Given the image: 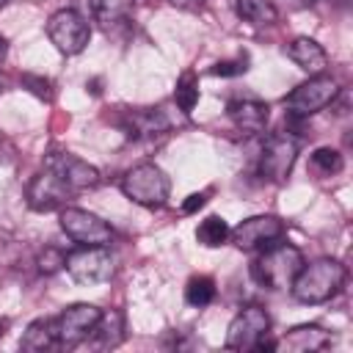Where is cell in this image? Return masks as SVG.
I'll list each match as a JSON object with an SVG mask.
<instances>
[{"instance_id": "1", "label": "cell", "mask_w": 353, "mask_h": 353, "mask_svg": "<svg viewBox=\"0 0 353 353\" xmlns=\"http://www.w3.org/2000/svg\"><path fill=\"white\" fill-rule=\"evenodd\" d=\"M345 276L347 273H345L342 262H336L331 256H323V259H314V262H309L298 270L290 292L298 303H309V306L325 303L342 290Z\"/></svg>"}, {"instance_id": "2", "label": "cell", "mask_w": 353, "mask_h": 353, "mask_svg": "<svg viewBox=\"0 0 353 353\" xmlns=\"http://www.w3.org/2000/svg\"><path fill=\"white\" fill-rule=\"evenodd\" d=\"M301 268H303L301 248L292 243L276 240L273 245L262 248V254L251 262V276L256 284L268 290H290Z\"/></svg>"}, {"instance_id": "3", "label": "cell", "mask_w": 353, "mask_h": 353, "mask_svg": "<svg viewBox=\"0 0 353 353\" xmlns=\"http://www.w3.org/2000/svg\"><path fill=\"white\" fill-rule=\"evenodd\" d=\"M121 190L135 204L163 207L168 201V193H171V179L165 176V171L160 165H154V163H138V165H132L124 174Z\"/></svg>"}, {"instance_id": "4", "label": "cell", "mask_w": 353, "mask_h": 353, "mask_svg": "<svg viewBox=\"0 0 353 353\" xmlns=\"http://www.w3.org/2000/svg\"><path fill=\"white\" fill-rule=\"evenodd\" d=\"M63 268L77 284L94 287L110 281V276L116 273V256L110 254L108 245H80L72 254H66Z\"/></svg>"}, {"instance_id": "5", "label": "cell", "mask_w": 353, "mask_h": 353, "mask_svg": "<svg viewBox=\"0 0 353 353\" xmlns=\"http://www.w3.org/2000/svg\"><path fill=\"white\" fill-rule=\"evenodd\" d=\"M339 83L331 74H314L306 83L295 85L287 97H284V108L290 110L292 119H306L323 108H328L336 97H339Z\"/></svg>"}, {"instance_id": "6", "label": "cell", "mask_w": 353, "mask_h": 353, "mask_svg": "<svg viewBox=\"0 0 353 353\" xmlns=\"http://www.w3.org/2000/svg\"><path fill=\"white\" fill-rule=\"evenodd\" d=\"M298 149H301V143L292 132L268 135V141L262 143V152H259V176L273 185H281L298 160Z\"/></svg>"}, {"instance_id": "7", "label": "cell", "mask_w": 353, "mask_h": 353, "mask_svg": "<svg viewBox=\"0 0 353 353\" xmlns=\"http://www.w3.org/2000/svg\"><path fill=\"white\" fill-rule=\"evenodd\" d=\"M47 39L55 44L58 52L77 55L88 47V39H91L88 19L74 8H61L47 19Z\"/></svg>"}, {"instance_id": "8", "label": "cell", "mask_w": 353, "mask_h": 353, "mask_svg": "<svg viewBox=\"0 0 353 353\" xmlns=\"http://www.w3.org/2000/svg\"><path fill=\"white\" fill-rule=\"evenodd\" d=\"M268 331H270V314L262 306L248 303L229 323L226 347L229 350H256V345L268 336Z\"/></svg>"}, {"instance_id": "9", "label": "cell", "mask_w": 353, "mask_h": 353, "mask_svg": "<svg viewBox=\"0 0 353 353\" xmlns=\"http://www.w3.org/2000/svg\"><path fill=\"white\" fill-rule=\"evenodd\" d=\"M61 229L80 245H110L116 237L110 223L80 207H61Z\"/></svg>"}, {"instance_id": "10", "label": "cell", "mask_w": 353, "mask_h": 353, "mask_svg": "<svg viewBox=\"0 0 353 353\" xmlns=\"http://www.w3.org/2000/svg\"><path fill=\"white\" fill-rule=\"evenodd\" d=\"M284 234V221L276 215H251L245 221H240L229 237L237 248L243 251H256V248H268L276 240H281Z\"/></svg>"}, {"instance_id": "11", "label": "cell", "mask_w": 353, "mask_h": 353, "mask_svg": "<svg viewBox=\"0 0 353 353\" xmlns=\"http://www.w3.org/2000/svg\"><path fill=\"white\" fill-rule=\"evenodd\" d=\"M102 309H97L94 303H72L66 306L58 317H55V328H58V342L63 347H74L83 339L91 336L97 320H99Z\"/></svg>"}, {"instance_id": "12", "label": "cell", "mask_w": 353, "mask_h": 353, "mask_svg": "<svg viewBox=\"0 0 353 353\" xmlns=\"http://www.w3.org/2000/svg\"><path fill=\"white\" fill-rule=\"evenodd\" d=\"M74 190L50 168L39 171L30 185H28V207L36 210V212H50V210H58L66 204V199L72 196Z\"/></svg>"}, {"instance_id": "13", "label": "cell", "mask_w": 353, "mask_h": 353, "mask_svg": "<svg viewBox=\"0 0 353 353\" xmlns=\"http://www.w3.org/2000/svg\"><path fill=\"white\" fill-rule=\"evenodd\" d=\"M44 168L55 171V174H58L74 193L99 185V171H97L94 165H88L85 160L69 154V152H50L47 160H44Z\"/></svg>"}, {"instance_id": "14", "label": "cell", "mask_w": 353, "mask_h": 353, "mask_svg": "<svg viewBox=\"0 0 353 353\" xmlns=\"http://www.w3.org/2000/svg\"><path fill=\"white\" fill-rule=\"evenodd\" d=\"M226 113L232 119V124L245 132V135H259L268 127L270 119V105L259 102V99H229L226 102Z\"/></svg>"}, {"instance_id": "15", "label": "cell", "mask_w": 353, "mask_h": 353, "mask_svg": "<svg viewBox=\"0 0 353 353\" xmlns=\"http://www.w3.org/2000/svg\"><path fill=\"white\" fill-rule=\"evenodd\" d=\"M328 345H331V334L314 323L295 325L281 339H276V350H287V353H317L325 350Z\"/></svg>"}, {"instance_id": "16", "label": "cell", "mask_w": 353, "mask_h": 353, "mask_svg": "<svg viewBox=\"0 0 353 353\" xmlns=\"http://www.w3.org/2000/svg\"><path fill=\"white\" fill-rule=\"evenodd\" d=\"M284 52H287V58H290L295 66H301L309 77L325 74V69H328V52L323 50V44H317V41L309 39V36L292 39V41L284 47Z\"/></svg>"}, {"instance_id": "17", "label": "cell", "mask_w": 353, "mask_h": 353, "mask_svg": "<svg viewBox=\"0 0 353 353\" xmlns=\"http://www.w3.org/2000/svg\"><path fill=\"white\" fill-rule=\"evenodd\" d=\"M119 127L124 130L127 138H154V135H163L168 130V119L160 113V110H130Z\"/></svg>"}, {"instance_id": "18", "label": "cell", "mask_w": 353, "mask_h": 353, "mask_svg": "<svg viewBox=\"0 0 353 353\" xmlns=\"http://www.w3.org/2000/svg\"><path fill=\"white\" fill-rule=\"evenodd\" d=\"M58 342V328H55V320L52 317H41V320H33L22 339H19V347L28 350V353H44L50 350L52 345Z\"/></svg>"}, {"instance_id": "19", "label": "cell", "mask_w": 353, "mask_h": 353, "mask_svg": "<svg viewBox=\"0 0 353 353\" xmlns=\"http://www.w3.org/2000/svg\"><path fill=\"white\" fill-rule=\"evenodd\" d=\"M94 342L99 347H119L121 339H124V312L119 309H110V312H102L94 331H91Z\"/></svg>"}, {"instance_id": "20", "label": "cell", "mask_w": 353, "mask_h": 353, "mask_svg": "<svg viewBox=\"0 0 353 353\" xmlns=\"http://www.w3.org/2000/svg\"><path fill=\"white\" fill-rule=\"evenodd\" d=\"M88 3V14L94 22H99L102 28H113L119 22H127L135 0H85Z\"/></svg>"}, {"instance_id": "21", "label": "cell", "mask_w": 353, "mask_h": 353, "mask_svg": "<svg viewBox=\"0 0 353 353\" xmlns=\"http://www.w3.org/2000/svg\"><path fill=\"white\" fill-rule=\"evenodd\" d=\"M237 14L240 19H245L254 28H268L279 19V11L273 6V0H237Z\"/></svg>"}, {"instance_id": "22", "label": "cell", "mask_w": 353, "mask_h": 353, "mask_svg": "<svg viewBox=\"0 0 353 353\" xmlns=\"http://www.w3.org/2000/svg\"><path fill=\"white\" fill-rule=\"evenodd\" d=\"M229 232H232V229H229V223H226L221 215H210V218H204V221L199 223L196 240H199L201 245H207V248H215V245L226 243Z\"/></svg>"}, {"instance_id": "23", "label": "cell", "mask_w": 353, "mask_h": 353, "mask_svg": "<svg viewBox=\"0 0 353 353\" xmlns=\"http://www.w3.org/2000/svg\"><path fill=\"white\" fill-rule=\"evenodd\" d=\"M174 102L179 105L182 113H193V108L199 102V77H196V72H182V77L176 80V88H174Z\"/></svg>"}, {"instance_id": "24", "label": "cell", "mask_w": 353, "mask_h": 353, "mask_svg": "<svg viewBox=\"0 0 353 353\" xmlns=\"http://www.w3.org/2000/svg\"><path fill=\"white\" fill-rule=\"evenodd\" d=\"M185 301L190 306H199V309L212 303L215 301V281L210 276H193L185 287Z\"/></svg>"}, {"instance_id": "25", "label": "cell", "mask_w": 353, "mask_h": 353, "mask_svg": "<svg viewBox=\"0 0 353 353\" xmlns=\"http://www.w3.org/2000/svg\"><path fill=\"white\" fill-rule=\"evenodd\" d=\"M312 163H314V168L323 171V174H339L342 165H345L342 154H339L336 149H331V146H320V149H314V152H312Z\"/></svg>"}, {"instance_id": "26", "label": "cell", "mask_w": 353, "mask_h": 353, "mask_svg": "<svg viewBox=\"0 0 353 353\" xmlns=\"http://www.w3.org/2000/svg\"><path fill=\"white\" fill-rule=\"evenodd\" d=\"M36 265H39V270H41L44 276H52V273H58V270L66 265V254H63L61 248H55V245H47V248L36 256Z\"/></svg>"}, {"instance_id": "27", "label": "cell", "mask_w": 353, "mask_h": 353, "mask_svg": "<svg viewBox=\"0 0 353 353\" xmlns=\"http://www.w3.org/2000/svg\"><path fill=\"white\" fill-rule=\"evenodd\" d=\"M245 72H248V55L245 52L237 55L234 61H218L210 69V74H215V77H237V74H245Z\"/></svg>"}, {"instance_id": "28", "label": "cell", "mask_w": 353, "mask_h": 353, "mask_svg": "<svg viewBox=\"0 0 353 353\" xmlns=\"http://www.w3.org/2000/svg\"><path fill=\"white\" fill-rule=\"evenodd\" d=\"M22 85H25V88H30L39 99H47V102L52 99V91H50L52 85H50V80H47V77H39V74H22Z\"/></svg>"}, {"instance_id": "29", "label": "cell", "mask_w": 353, "mask_h": 353, "mask_svg": "<svg viewBox=\"0 0 353 353\" xmlns=\"http://www.w3.org/2000/svg\"><path fill=\"white\" fill-rule=\"evenodd\" d=\"M207 199H210V190H201V193H190V196L182 201V212H185V215H190V212H199V210L207 204Z\"/></svg>"}, {"instance_id": "30", "label": "cell", "mask_w": 353, "mask_h": 353, "mask_svg": "<svg viewBox=\"0 0 353 353\" xmlns=\"http://www.w3.org/2000/svg\"><path fill=\"white\" fill-rule=\"evenodd\" d=\"M171 6L182 8V11H199L204 6V0H171Z\"/></svg>"}, {"instance_id": "31", "label": "cell", "mask_w": 353, "mask_h": 353, "mask_svg": "<svg viewBox=\"0 0 353 353\" xmlns=\"http://www.w3.org/2000/svg\"><path fill=\"white\" fill-rule=\"evenodd\" d=\"M6 55H8V41H6V36L0 33V63L6 61Z\"/></svg>"}, {"instance_id": "32", "label": "cell", "mask_w": 353, "mask_h": 353, "mask_svg": "<svg viewBox=\"0 0 353 353\" xmlns=\"http://www.w3.org/2000/svg\"><path fill=\"white\" fill-rule=\"evenodd\" d=\"M3 331H6V320H0V336H3Z\"/></svg>"}, {"instance_id": "33", "label": "cell", "mask_w": 353, "mask_h": 353, "mask_svg": "<svg viewBox=\"0 0 353 353\" xmlns=\"http://www.w3.org/2000/svg\"><path fill=\"white\" fill-rule=\"evenodd\" d=\"M303 3H309V6H314V3H320V0H303Z\"/></svg>"}, {"instance_id": "34", "label": "cell", "mask_w": 353, "mask_h": 353, "mask_svg": "<svg viewBox=\"0 0 353 353\" xmlns=\"http://www.w3.org/2000/svg\"><path fill=\"white\" fill-rule=\"evenodd\" d=\"M6 3H8V0H0V8H3V6H6Z\"/></svg>"}]
</instances>
